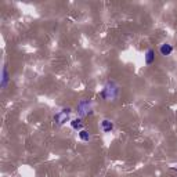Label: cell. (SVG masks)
Listing matches in <instances>:
<instances>
[{
  "instance_id": "cell-1",
  "label": "cell",
  "mask_w": 177,
  "mask_h": 177,
  "mask_svg": "<svg viewBox=\"0 0 177 177\" xmlns=\"http://www.w3.org/2000/svg\"><path fill=\"white\" fill-rule=\"evenodd\" d=\"M69 109H62V112H60L58 115H57L54 119H56L58 123H64V121H65V118H68V115H69Z\"/></svg>"
},
{
  "instance_id": "cell-2",
  "label": "cell",
  "mask_w": 177,
  "mask_h": 177,
  "mask_svg": "<svg viewBox=\"0 0 177 177\" xmlns=\"http://www.w3.org/2000/svg\"><path fill=\"white\" fill-rule=\"evenodd\" d=\"M172 53H173V47L170 44L165 43V44L161 46V54H162V56H170Z\"/></svg>"
},
{
  "instance_id": "cell-3",
  "label": "cell",
  "mask_w": 177,
  "mask_h": 177,
  "mask_svg": "<svg viewBox=\"0 0 177 177\" xmlns=\"http://www.w3.org/2000/svg\"><path fill=\"white\" fill-rule=\"evenodd\" d=\"M101 127H102V130H104L105 133H109L113 129V123L111 121H107V119H105V121L101 122Z\"/></svg>"
},
{
  "instance_id": "cell-4",
  "label": "cell",
  "mask_w": 177,
  "mask_h": 177,
  "mask_svg": "<svg viewBox=\"0 0 177 177\" xmlns=\"http://www.w3.org/2000/svg\"><path fill=\"white\" fill-rule=\"evenodd\" d=\"M154 57H155V56H154V50L150 49V50L147 51V56H145V62H147L148 65L152 64V61H154Z\"/></svg>"
},
{
  "instance_id": "cell-5",
  "label": "cell",
  "mask_w": 177,
  "mask_h": 177,
  "mask_svg": "<svg viewBox=\"0 0 177 177\" xmlns=\"http://www.w3.org/2000/svg\"><path fill=\"white\" fill-rule=\"evenodd\" d=\"M71 124H72V127H73V129H79V130L82 129V126H83L80 119H73V121L71 122Z\"/></svg>"
},
{
  "instance_id": "cell-6",
  "label": "cell",
  "mask_w": 177,
  "mask_h": 177,
  "mask_svg": "<svg viewBox=\"0 0 177 177\" xmlns=\"http://www.w3.org/2000/svg\"><path fill=\"white\" fill-rule=\"evenodd\" d=\"M79 137L83 140V141H89V140H90V136H89V133L84 132V130H80Z\"/></svg>"
},
{
  "instance_id": "cell-7",
  "label": "cell",
  "mask_w": 177,
  "mask_h": 177,
  "mask_svg": "<svg viewBox=\"0 0 177 177\" xmlns=\"http://www.w3.org/2000/svg\"><path fill=\"white\" fill-rule=\"evenodd\" d=\"M6 83H7V71H6V68H3V86H6Z\"/></svg>"
}]
</instances>
